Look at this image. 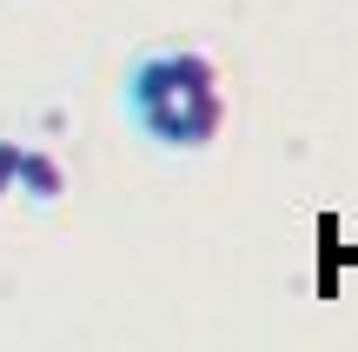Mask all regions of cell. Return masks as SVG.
Returning <instances> with one entry per match:
<instances>
[{
	"label": "cell",
	"instance_id": "6da1fadb",
	"mask_svg": "<svg viewBox=\"0 0 358 352\" xmlns=\"http://www.w3.org/2000/svg\"><path fill=\"white\" fill-rule=\"evenodd\" d=\"M146 127V140H159L166 153H206V146L226 133V93L213 87H192V93H173V100H153L133 113Z\"/></svg>",
	"mask_w": 358,
	"mask_h": 352
},
{
	"label": "cell",
	"instance_id": "7a4b0ae2",
	"mask_svg": "<svg viewBox=\"0 0 358 352\" xmlns=\"http://www.w3.org/2000/svg\"><path fill=\"white\" fill-rule=\"evenodd\" d=\"M213 80H219L213 53H199V47H166V53H146V60L127 73V106L140 113V106H153V100H173V93H192V87H213Z\"/></svg>",
	"mask_w": 358,
	"mask_h": 352
},
{
	"label": "cell",
	"instance_id": "3957f363",
	"mask_svg": "<svg viewBox=\"0 0 358 352\" xmlns=\"http://www.w3.org/2000/svg\"><path fill=\"white\" fill-rule=\"evenodd\" d=\"M13 193H27L34 206H60L66 199V167L47 146H20V173H13Z\"/></svg>",
	"mask_w": 358,
	"mask_h": 352
},
{
	"label": "cell",
	"instance_id": "277c9868",
	"mask_svg": "<svg viewBox=\"0 0 358 352\" xmlns=\"http://www.w3.org/2000/svg\"><path fill=\"white\" fill-rule=\"evenodd\" d=\"M13 173H20V146H13V140H0V199L13 193Z\"/></svg>",
	"mask_w": 358,
	"mask_h": 352
}]
</instances>
